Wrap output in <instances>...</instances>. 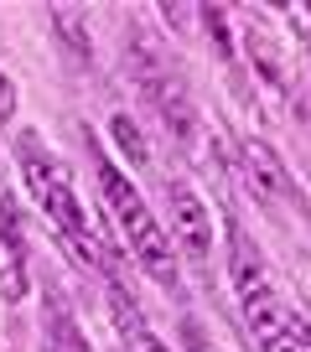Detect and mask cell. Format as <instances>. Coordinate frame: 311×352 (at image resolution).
I'll use <instances>...</instances> for the list:
<instances>
[{"instance_id":"16","label":"cell","mask_w":311,"mask_h":352,"mask_svg":"<svg viewBox=\"0 0 311 352\" xmlns=\"http://www.w3.org/2000/svg\"><path fill=\"white\" fill-rule=\"evenodd\" d=\"M265 352H306V347H296V342H286V337H275V342H265Z\"/></svg>"},{"instance_id":"15","label":"cell","mask_w":311,"mask_h":352,"mask_svg":"<svg viewBox=\"0 0 311 352\" xmlns=\"http://www.w3.org/2000/svg\"><path fill=\"white\" fill-rule=\"evenodd\" d=\"M135 352H167V342H161V337H156V331H135Z\"/></svg>"},{"instance_id":"1","label":"cell","mask_w":311,"mask_h":352,"mask_svg":"<svg viewBox=\"0 0 311 352\" xmlns=\"http://www.w3.org/2000/svg\"><path fill=\"white\" fill-rule=\"evenodd\" d=\"M120 223H125V239H130V243H135V254H140L145 275H151L156 285L177 290V254H171L167 233L156 228V218L145 212V202H135L130 212H120Z\"/></svg>"},{"instance_id":"5","label":"cell","mask_w":311,"mask_h":352,"mask_svg":"<svg viewBox=\"0 0 311 352\" xmlns=\"http://www.w3.org/2000/svg\"><path fill=\"white\" fill-rule=\"evenodd\" d=\"M228 275H233V290L239 300H255V296H270V275H265V259L255 254V243L233 233V249H228Z\"/></svg>"},{"instance_id":"6","label":"cell","mask_w":311,"mask_h":352,"mask_svg":"<svg viewBox=\"0 0 311 352\" xmlns=\"http://www.w3.org/2000/svg\"><path fill=\"white\" fill-rule=\"evenodd\" d=\"M244 321H249V331H255L259 342H275V337H286V331H290V311L280 306L275 296L244 300Z\"/></svg>"},{"instance_id":"17","label":"cell","mask_w":311,"mask_h":352,"mask_svg":"<svg viewBox=\"0 0 311 352\" xmlns=\"http://www.w3.org/2000/svg\"><path fill=\"white\" fill-rule=\"evenodd\" d=\"M296 120H301V124L311 130V99H301V104H296Z\"/></svg>"},{"instance_id":"10","label":"cell","mask_w":311,"mask_h":352,"mask_svg":"<svg viewBox=\"0 0 311 352\" xmlns=\"http://www.w3.org/2000/svg\"><path fill=\"white\" fill-rule=\"evenodd\" d=\"M109 321H114V327L125 331V337H135V331H145V327H140V311H135L130 290H125L120 280H114V285H109Z\"/></svg>"},{"instance_id":"12","label":"cell","mask_w":311,"mask_h":352,"mask_svg":"<svg viewBox=\"0 0 311 352\" xmlns=\"http://www.w3.org/2000/svg\"><path fill=\"white\" fill-rule=\"evenodd\" d=\"M202 26H208V36H213V47H218V57L223 63H233V36H228V16L218 11V6H202Z\"/></svg>"},{"instance_id":"13","label":"cell","mask_w":311,"mask_h":352,"mask_svg":"<svg viewBox=\"0 0 311 352\" xmlns=\"http://www.w3.org/2000/svg\"><path fill=\"white\" fill-rule=\"evenodd\" d=\"M249 52H255V63H259V78L265 83H286V73H280V63H275V52H270V42H265V32H249Z\"/></svg>"},{"instance_id":"2","label":"cell","mask_w":311,"mask_h":352,"mask_svg":"<svg viewBox=\"0 0 311 352\" xmlns=\"http://www.w3.org/2000/svg\"><path fill=\"white\" fill-rule=\"evenodd\" d=\"M171 228H177L182 249L192 259H208V243H213V228H208V208L192 187H171Z\"/></svg>"},{"instance_id":"8","label":"cell","mask_w":311,"mask_h":352,"mask_svg":"<svg viewBox=\"0 0 311 352\" xmlns=\"http://www.w3.org/2000/svg\"><path fill=\"white\" fill-rule=\"evenodd\" d=\"M52 26H57V36H63V47L73 52V63H78V67H89V63H94V47H89V32H83V21H78L67 6H52Z\"/></svg>"},{"instance_id":"4","label":"cell","mask_w":311,"mask_h":352,"mask_svg":"<svg viewBox=\"0 0 311 352\" xmlns=\"http://www.w3.org/2000/svg\"><path fill=\"white\" fill-rule=\"evenodd\" d=\"M156 109H161L167 130L177 135L182 145H197V114H192V99H187V88H182L177 78H161V83H156Z\"/></svg>"},{"instance_id":"7","label":"cell","mask_w":311,"mask_h":352,"mask_svg":"<svg viewBox=\"0 0 311 352\" xmlns=\"http://www.w3.org/2000/svg\"><path fill=\"white\" fill-rule=\"evenodd\" d=\"M63 249L73 254L83 270H99V275H114V270H120V264H109V249H104L89 228H67V233H63Z\"/></svg>"},{"instance_id":"9","label":"cell","mask_w":311,"mask_h":352,"mask_svg":"<svg viewBox=\"0 0 311 352\" xmlns=\"http://www.w3.org/2000/svg\"><path fill=\"white\" fill-rule=\"evenodd\" d=\"M109 135H114V145H120V151L130 155L135 166H145V161H151V151H145V135L135 130V120H130V114H114V120H109Z\"/></svg>"},{"instance_id":"3","label":"cell","mask_w":311,"mask_h":352,"mask_svg":"<svg viewBox=\"0 0 311 352\" xmlns=\"http://www.w3.org/2000/svg\"><path fill=\"white\" fill-rule=\"evenodd\" d=\"M244 161H249V187H255V197H290V171L280 166V155L270 151L265 140H249L244 145Z\"/></svg>"},{"instance_id":"11","label":"cell","mask_w":311,"mask_h":352,"mask_svg":"<svg viewBox=\"0 0 311 352\" xmlns=\"http://www.w3.org/2000/svg\"><path fill=\"white\" fill-rule=\"evenodd\" d=\"M99 182H104V202H109L114 212H130L135 202H140V197L130 192V182H125V176L114 171V166H99Z\"/></svg>"},{"instance_id":"14","label":"cell","mask_w":311,"mask_h":352,"mask_svg":"<svg viewBox=\"0 0 311 352\" xmlns=\"http://www.w3.org/2000/svg\"><path fill=\"white\" fill-rule=\"evenodd\" d=\"M11 109H16V83H11L6 73H0V124L11 120Z\"/></svg>"}]
</instances>
